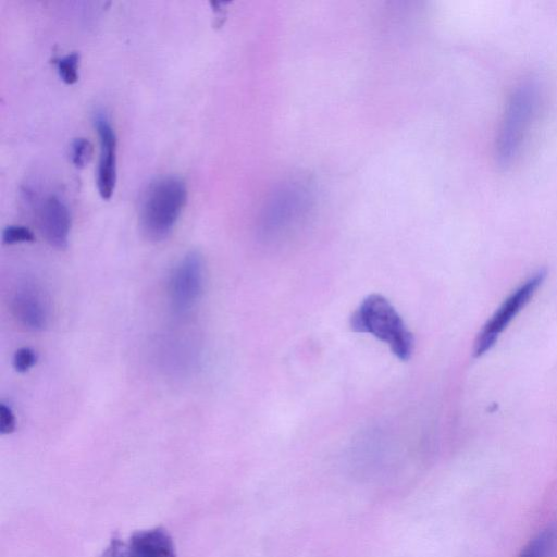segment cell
Returning a JSON list of instances; mask_svg holds the SVG:
<instances>
[{"instance_id": "6da1fadb", "label": "cell", "mask_w": 557, "mask_h": 557, "mask_svg": "<svg viewBox=\"0 0 557 557\" xmlns=\"http://www.w3.org/2000/svg\"><path fill=\"white\" fill-rule=\"evenodd\" d=\"M187 202V187L182 178L166 175L156 178L145 190L139 207V225L153 242L165 239L175 227Z\"/></svg>"}, {"instance_id": "7a4b0ae2", "label": "cell", "mask_w": 557, "mask_h": 557, "mask_svg": "<svg viewBox=\"0 0 557 557\" xmlns=\"http://www.w3.org/2000/svg\"><path fill=\"white\" fill-rule=\"evenodd\" d=\"M355 332L368 333L385 343L400 360H408L414 348V338L393 305L382 295L367 296L350 318Z\"/></svg>"}, {"instance_id": "3957f363", "label": "cell", "mask_w": 557, "mask_h": 557, "mask_svg": "<svg viewBox=\"0 0 557 557\" xmlns=\"http://www.w3.org/2000/svg\"><path fill=\"white\" fill-rule=\"evenodd\" d=\"M537 103L536 85L527 81L513 90L500 127L497 157L510 162L519 152L533 120Z\"/></svg>"}, {"instance_id": "277c9868", "label": "cell", "mask_w": 557, "mask_h": 557, "mask_svg": "<svg viewBox=\"0 0 557 557\" xmlns=\"http://www.w3.org/2000/svg\"><path fill=\"white\" fill-rule=\"evenodd\" d=\"M205 283L202 257L190 251L173 267L168 283V297L176 314L188 312L199 300Z\"/></svg>"}, {"instance_id": "5b68a950", "label": "cell", "mask_w": 557, "mask_h": 557, "mask_svg": "<svg viewBox=\"0 0 557 557\" xmlns=\"http://www.w3.org/2000/svg\"><path fill=\"white\" fill-rule=\"evenodd\" d=\"M545 275V270H539L503 302L479 333L474 343L475 357L482 356L493 347L500 333L533 297Z\"/></svg>"}, {"instance_id": "8992f818", "label": "cell", "mask_w": 557, "mask_h": 557, "mask_svg": "<svg viewBox=\"0 0 557 557\" xmlns=\"http://www.w3.org/2000/svg\"><path fill=\"white\" fill-rule=\"evenodd\" d=\"M11 309L17 322L32 332L44 331L50 322V298L34 278L25 277L16 284Z\"/></svg>"}, {"instance_id": "52a82bcc", "label": "cell", "mask_w": 557, "mask_h": 557, "mask_svg": "<svg viewBox=\"0 0 557 557\" xmlns=\"http://www.w3.org/2000/svg\"><path fill=\"white\" fill-rule=\"evenodd\" d=\"M101 557H176L171 535L161 527L134 532L127 543L117 536Z\"/></svg>"}, {"instance_id": "ba28073f", "label": "cell", "mask_w": 557, "mask_h": 557, "mask_svg": "<svg viewBox=\"0 0 557 557\" xmlns=\"http://www.w3.org/2000/svg\"><path fill=\"white\" fill-rule=\"evenodd\" d=\"M94 125L99 137L100 154L97 169V188L100 197L109 200L115 189L117 139L114 128L104 112L98 111Z\"/></svg>"}, {"instance_id": "9c48e42d", "label": "cell", "mask_w": 557, "mask_h": 557, "mask_svg": "<svg viewBox=\"0 0 557 557\" xmlns=\"http://www.w3.org/2000/svg\"><path fill=\"white\" fill-rule=\"evenodd\" d=\"M37 223L46 242L65 249L71 232V214L66 203L54 194L45 197L37 209Z\"/></svg>"}, {"instance_id": "30bf717a", "label": "cell", "mask_w": 557, "mask_h": 557, "mask_svg": "<svg viewBox=\"0 0 557 557\" xmlns=\"http://www.w3.org/2000/svg\"><path fill=\"white\" fill-rule=\"evenodd\" d=\"M555 541L556 530L546 528L525 544L518 557H548L555 546Z\"/></svg>"}, {"instance_id": "8fae6325", "label": "cell", "mask_w": 557, "mask_h": 557, "mask_svg": "<svg viewBox=\"0 0 557 557\" xmlns=\"http://www.w3.org/2000/svg\"><path fill=\"white\" fill-rule=\"evenodd\" d=\"M59 77L67 85H73L78 81L79 54L72 52L65 54L55 61Z\"/></svg>"}, {"instance_id": "7c38bea8", "label": "cell", "mask_w": 557, "mask_h": 557, "mask_svg": "<svg viewBox=\"0 0 557 557\" xmlns=\"http://www.w3.org/2000/svg\"><path fill=\"white\" fill-rule=\"evenodd\" d=\"M92 154V145L85 137L75 138L71 145L72 163L78 168H84L90 160Z\"/></svg>"}, {"instance_id": "4fadbf2b", "label": "cell", "mask_w": 557, "mask_h": 557, "mask_svg": "<svg viewBox=\"0 0 557 557\" xmlns=\"http://www.w3.org/2000/svg\"><path fill=\"white\" fill-rule=\"evenodd\" d=\"M34 240V233L28 227L23 225H8L2 231V242L5 245L32 243Z\"/></svg>"}, {"instance_id": "5bb4252c", "label": "cell", "mask_w": 557, "mask_h": 557, "mask_svg": "<svg viewBox=\"0 0 557 557\" xmlns=\"http://www.w3.org/2000/svg\"><path fill=\"white\" fill-rule=\"evenodd\" d=\"M37 359L38 356L34 349L21 347L14 352L12 360L13 368L18 373H26L36 364Z\"/></svg>"}, {"instance_id": "9a60e30c", "label": "cell", "mask_w": 557, "mask_h": 557, "mask_svg": "<svg viewBox=\"0 0 557 557\" xmlns=\"http://www.w3.org/2000/svg\"><path fill=\"white\" fill-rule=\"evenodd\" d=\"M16 419L12 408L5 404H0V433L11 434L15 431Z\"/></svg>"}]
</instances>
